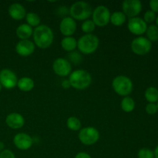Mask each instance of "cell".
Wrapping results in <instances>:
<instances>
[{
	"label": "cell",
	"instance_id": "f546056e",
	"mask_svg": "<svg viewBox=\"0 0 158 158\" xmlns=\"http://www.w3.org/2000/svg\"><path fill=\"white\" fill-rule=\"evenodd\" d=\"M145 110L150 115H153V114H155L158 111L157 106L156 103H149L147 104L146 108H145Z\"/></svg>",
	"mask_w": 158,
	"mask_h": 158
},
{
	"label": "cell",
	"instance_id": "6da1fadb",
	"mask_svg": "<svg viewBox=\"0 0 158 158\" xmlns=\"http://www.w3.org/2000/svg\"><path fill=\"white\" fill-rule=\"evenodd\" d=\"M35 46L40 49H47L54 40V34L51 28L46 25H40L35 28L32 33Z\"/></svg>",
	"mask_w": 158,
	"mask_h": 158
},
{
	"label": "cell",
	"instance_id": "1f68e13d",
	"mask_svg": "<svg viewBox=\"0 0 158 158\" xmlns=\"http://www.w3.org/2000/svg\"><path fill=\"white\" fill-rule=\"evenodd\" d=\"M151 10L154 12H158V0H151L149 2Z\"/></svg>",
	"mask_w": 158,
	"mask_h": 158
},
{
	"label": "cell",
	"instance_id": "277c9868",
	"mask_svg": "<svg viewBox=\"0 0 158 158\" xmlns=\"http://www.w3.org/2000/svg\"><path fill=\"white\" fill-rule=\"evenodd\" d=\"M69 14L74 20L85 21L93 14V9L90 4L86 2L79 1L73 3L69 8Z\"/></svg>",
	"mask_w": 158,
	"mask_h": 158
},
{
	"label": "cell",
	"instance_id": "4fadbf2b",
	"mask_svg": "<svg viewBox=\"0 0 158 158\" xmlns=\"http://www.w3.org/2000/svg\"><path fill=\"white\" fill-rule=\"evenodd\" d=\"M14 145L21 151H27L30 149L33 143L32 137L26 133H19L13 138Z\"/></svg>",
	"mask_w": 158,
	"mask_h": 158
},
{
	"label": "cell",
	"instance_id": "7a4b0ae2",
	"mask_svg": "<svg viewBox=\"0 0 158 158\" xmlns=\"http://www.w3.org/2000/svg\"><path fill=\"white\" fill-rule=\"evenodd\" d=\"M69 81L73 88L83 90L90 86L92 83V77L86 70L77 69L73 71L69 76Z\"/></svg>",
	"mask_w": 158,
	"mask_h": 158
},
{
	"label": "cell",
	"instance_id": "8fae6325",
	"mask_svg": "<svg viewBox=\"0 0 158 158\" xmlns=\"http://www.w3.org/2000/svg\"><path fill=\"white\" fill-rule=\"evenodd\" d=\"M52 69L59 77H66L72 73V66L66 59L57 58L52 63Z\"/></svg>",
	"mask_w": 158,
	"mask_h": 158
},
{
	"label": "cell",
	"instance_id": "ffe728a7",
	"mask_svg": "<svg viewBox=\"0 0 158 158\" xmlns=\"http://www.w3.org/2000/svg\"><path fill=\"white\" fill-rule=\"evenodd\" d=\"M127 21V16L121 11H117L110 15V22L114 26H122Z\"/></svg>",
	"mask_w": 158,
	"mask_h": 158
},
{
	"label": "cell",
	"instance_id": "ac0fdd59",
	"mask_svg": "<svg viewBox=\"0 0 158 158\" xmlns=\"http://www.w3.org/2000/svg\"><path fill=\"white\" fill-rule=\"evenodd\" d=\"M15 33H16L18 38L20 39V40H29V37L32 35L33 29H32V27L25 23V24L19 25L17 27L16 30H15Z\"/></svg>",
	"mask_w": 158,
	"mask_h": 158
},
{
	"label": "cell",
	"instance_id": "d6a6232c",
	"mask_svg": "<svg viewBox=\"0 0 158 158\" xmlns=\"http://www.w3.org/2000/svg\"><path fill=\"white\" fill-rule=\"evenodd\" d=\"M75 158H92L89 154L86 152H79L75 156Z\"/></svg>",
	"mask_w": 158,
	"mask_h": 158
},
{
	"label": "cell",
	"instance_id": "8992f818",
	"mask_svg": "<svg viewBox=\"0 0 158 158\" xmlns=\"http://www.w3.org/2000/svg\"><path fill=\"white\" fill-rule=\"evenodd\" d=\"M78 137L80 141L86 146L94 145L100 139V133L97 128L94 127H86L80 129Z\"/></svg>",
	"mask_w": 158,
	"mask_h": 158
},
{
	"label": "cell",
	"instance_id": "83f0119b",
	"mask_svg": "<svg viewBox=\"0 0 158 158\" xmlns=\"http://www.w3.org/2000/svg\"><path fill=\"white\" fill-rule=\"evenodd\" d=\"M138 158H154V151L148 148H141L137 153Z\"/></svg>",
	"mask_w": 158,
	"mask_h": 158
},
{
	"label": "cell",
	"instance_id": "7c38bea8",
	"mask_svg": "<svg viewBox=\"0 0 158 158\" xmlns=\"http://www.w3.org/2000/svg\"><path fill=\"white\" fill-rule=\"evenodd\" d=\"M127 28L130 32L134 35H141L146 32L148 25L143 19L137 16L128 20Z\"/></svg>",
	"mask_w": 158,
	"mask_h": 158
},
{
	"label": "cell",
	"instance_id": "7402d4cb",
	"mask_svg": "<svg viewBox=\"0 0 158 158\" xmlns=\"http://www.w3.org/2000/svg\"><path fill=\"white\" fill-rule=\"evenodd\" d=\"M120 106L125 113H131L135 109V101L132 97L129 96L124 97L122 99Z\"/></svg>",
	"mask_w": 158,
	"mask_h": 158
},
{
	"label": "cell",
	"instance_id": "e0dca14e",
	"mask_svg": "<svg viewBox=\"0 0 158 158\" xmlns=\"http://www.w3.org/2000/svg\"><path fill=\"white\" fill-rule=\"evenodd\" d=\"M9 16L14 20H22L26 18V11L23 5L20 3H12L8 9Z\"/></svg>",
	"mask_w": 158,
	"mask_h": 158
},
{
	"label": "cell",
	"instance_id": "e575fe53",
	"mask_svg": "<svg viewBox=\"0 0 158 158\" xmlns=\"http://www.w3.org/2000/svg\"><path fill=\"white\" fill-rule=\"evenodd\" d=\"M154 158H158V145L156 147L155 150L154 151Z\"/></svg>",
	"mask_w": 158,
	"mask_h": 158
},
{
	"label": "cell",
	"instance_id": "ba28073f",
	"mask_svg": "<svg viewBox=\"0 0 158 158\" xmlns=\"http://www.w3.org/2000/svg\"><path fill=\"white\" fill-rule=\"evenodd\" d=\"M131 50L138 56H144L151 51L152 43L149 40L143 36H139L134 39L131 44Z\"/></svg>",
	"mask_w": 158,
	"mask_h": 158
},
{
	"label": "cell",
	"instance_id": "3957f363",
	"mask_svg": "<svg viewBox=\"0 0 158 158\" xmlns=\"http://www.w3.org/2000/svg\"><path fill=\"white\" fill-rule=\"evenodd\" d=\"M100 45V40L94 34H84L77 41V48L83 54L89 55L95 52Z\"/></svg>",
	"mask_w": 158,
	"mask_h": 158
},
{
	"label": "cell",
	"instance_id": "d4e9b609",
	"mask_svg": "<svg viewBox=\"0 0 158 158\" xmlns=\"http://www.w3.org/2000/svg\"><path fill=\"white\" fill-rule=\"evenodd\" d=\"M66 126L70 131H78L81 129V122L77 117H70L66 120Z\"/></svg>",
	"mask_w": 158,
	"mask_h": 158
},
{
	"label": "cell",
	"instance_id": "603a6c76",
	"mask_svg": "<svg viewBox=\"0 0 158 158\" xmlns=\"http://www.w3.org/2000/svg\"><path fill=\"white\" fill-rule=\"evenodd\" d=\"M144 97L149 103H155L158 101V89L154 86H150L145 90Z\"/></svg>",
	"mask_w": 158,
	"mask_h": 158
},
{
	"label": "cell",
	"instance_id": "cb8c5ba5",
	"mask_svg": "<svg viewBox=\"0 0 158 158\" xmlns=\"http://www.w3.org/2000/svg\"><path fill=\"white\" fill-rule=\"evenodd\" d=\"M26 20L27 22L26 24L30 26L31 27H35L40 26V23H41V19L38 14L35 13V12H28L26 13Z\"/></svg>",
	"mask_w": 158,
	"mask_h": 158
},
{
	"label": "cell",
	"instance_id": "74e56055",
	"mask_svg": "<svg viewBox=\"0 0 158 158\" xmlns=\"http://www.w3.org/2000/svg\"><path fill=\"white\" fill-rule=\"evenodd\" d=\"M2 89V85H1V83H0V92H1Z\"/></svg>",
	"mask_w": 158,
	"mask_h": 158
},
{
	"label": "cell",
	"instance_id": "2e32d148",
	"mask_svg": "<svg viewBox=\"0 0 158 158\" xmlns=\"http://www.w3.org/2000/svg\"><path fill=\"white\" fill-rule=\"evenodd\" d=\"M6 123L11 129L18 130L24 126L25 119L22 114L11 113L6 117Z\"/></svg>",
	"mask_w": 158,
	"mask_h": 158
},
{
	"label": "cell",
	"instance_id": "9a60e30c",
	"mask_svg": "<svg viewBox=\"0 0 158 158\" xmlns=\"http://www.w3.org/2000/svg\"><path fill=\"white\" fill-rule=\"evenodd\" d=\"M35 44L29 40H20L15 46V52L23 57L32 55L35 51Z\"/></svg>",
	"mask_w": 158,
	"mask_h": 158
},
{
	"label": "cell",
	"instance_id": "484cf974",
	"mask_svg": "<svg viewBox=\"0 0 158 158\" xmlns=\"http://www.w3.org/2000/svg\"><path fill=\"white\" fill-rule=\"evenodd\" d=\"M146 38L151 42H155L158 40V27L156 25H151L148 26L146 30Z\"/></svg>",
	"mask_w": 158,
	"mask_h": 158
},
{
	"label": "cell",
	"instance_id": "f35d334b",
	"mask_svg": "<svg viewBox=\"0 0 158 158\" xmlns=\"http://www.w3.org/2000/svg\"><path fill=\"white\" fill-rule=\"evenodd\" d=\"M157 109H158V101H157Z\"/></svg>",
	"mask_w": 158,
	"mask_h": 158
},
{
	"label": "cell",
	"instance_id": "4dcf8cb0",
	"mask_svg": "<svg viewBox=\"0 0 158 158\" xmlns=\"http://www.w3.org/2000/svg\"><path fill=\"white\" fill-rule=\"evenodd\" d=\"M0 158H15V156L12 151L5 149L0 152Z\"/></svg>",
	"mask_w": 158,
	"mask_h": 158
},
{
	"label": "cell",
	"instance_id": "30bf717a",
	"mask_svg": "<svg viewBox=\"0 0 158 158\" xmlns=\"http://www.w3.org/2000/svg\"><path fill=\"white\" fill-rule=\"evenodd\" d=\"M18 78L13 71L9 69H3L0 71V83L2 87L11 89L17 86Z\"/></svg>",
	"mask_w": 158,
	"mask_h": 158
},
{
	"label": "cell",
	"instance_id": "836d02e7",
	"mask_svg": "<svg viewBox=\"0 0 158 158\" xmlns=\"http://www.w3.org/2000/svg\"><path fill=\"white\" fill-rule=\"evenodd\" d=\"M62 86H63L64 89H69V87H71V85L69 83V80H64L62 82Z\"/></svg>",
	"mask_w": 158,
	"mask_h": 158
},
{
	"label": "cell",
	"instance_id": "8d00e7d4",
	"mask_svg": "<svg viewBox=\"0 0 158 158\" xmlns=\"http://www.w3.org/2000/svg\"><path fill=\"white\" fill-rule=\"evenodd\" d=\"M156 26H157V27H158V16H157V17H156Z\"/></svg>",
	"mask_w": 158,
	"mask_h": 158
},
{
	"label": "cell",
	"instance_id": "f1b7e54d",
	"mask_svg": "<svg viewBox=\"0 0 158 158\" xmlns=\"http://www.w3.org/2000/svg\"><path fill=\"white\" fill-rule=\"evenodd\" d=\"M143 20L146 23H151L156 19V13L151 10L147 11L143 15Z\"/></svg>",
	"mask_w": 158,
	"mask_h": 158
},
{
	"label": "cell",
	"instance_id": "52a82bcc",
	"mask_svg": "<svg viewBox=\"0 0 158 158\" xmlns=\"http://www.w3.org/2000/svg\"><path fill=\"white\" fill-rule=\"evenodd\" d=\"M110 12L105 6H99L93 11V22L96 26L103 27L108 25L110 20Z\"/></svg>",
	"mask_w": 158,
	"mask_h": 158
},
{
	"label": "cell",
	"instance_id": "d6986e66",
	"mask_svg": "<svg viewBox=\"0 0 158 158\" xmlns=\"http://www.w3.org/2000/svg\"><path fill=\"white\" fill-rule=\"evenodd\" d=\"M34 86H35V83L30 77H25L18 80L17 87L23 92H29L33 89Z\"/></svg>",
	"mask_w": 158,
	"mask_h": 158
},
{
	"label": "cell",
	"instance_id": "9c48e42d",
	"mask_svg": "<svg viewBox=\"0 0 158 158\" xmlns=\"http://www.w3.org/2000/svg\"><path fill=\"white\" fill-rule=\"evenodd\" d=\"M122 9L127 17H137L142 10V3L139 0H125L122 3Z\"/></svg>",
	"mask_w": 158,
	"mask_h": 158
},
{
	"label": "cell",
	"instance_id": "44dd1931",
	"mask_svg": "<svg viewBox=\"0 0 158 158\" xmlns=\"http://www.w3.org/2000/svg\"><path fill=\"white\" fill-rule=\"evenodd\" d=\"M61 46L66 52H72L77 47V41L74 37H64L61 41Z\"/></svg>",
	"mask_w": 158,
	"mask_h": 158
},
{
	"label": "cell",
	"instance_id": "4316f807",
	"mask_svg": "<svg viewBox=\"0 0 158 158\" xmlns=\"http://www.w3.org/2000/svg\"><path fill=\"white\" fill-rule=\"evenodd\" d=\"M81 29L85 34H92V32L95 30L96 25L94 24L93 20H85L82 24Z\"/></svg>",
	"mask_w": 158,
	"mask_h": 158
},
{
	"label": "cell",
	"instance_id": "5bb4252c",
	"mask_svg": "<svg viewBox=\"0 0 158 158\" xmlns=\"http://www.w3.org/2000/svg\"><path fill=\"white\" fill-rule=\"evenodd\" d=\"M60 30L65 37L72 36L77 30V23L70 16L64 17L60 23Z\"/></svg>",
	"mask_w": 158,
	"mask_h": 158
},
{
	"label": "cell",
	"instance_id": "d590c367",
	"mask_svg": "<svg viewBox=\"0 0 158 158\" xmlns=\"http://www.w3.org/2000/svg\"><path fill=\"white\" fill-rule=\"evenodd\" d=\"M3 150H5V144L3 142L0 141V152H1V151H2Z\"/></svg>",
	"mask_w": 158,
	"mask_h": 158
},
{
	"label": "cell",
	"instance_id": "5b68a950",
	"mask_svg": "<svg viewBox=\"0 0 158 158\" xmlns=\"http://www.w3.org/2000/svg\"><path fill=\"white\" fill-rule=\"evenodd\" d=\"M112 87L114 92L121 97H127L134 89L133 82L126 76H117L113 80Z\"/></svg>",
	"mask_w": 158,
	"mask_h": 158
}]
</instances>
